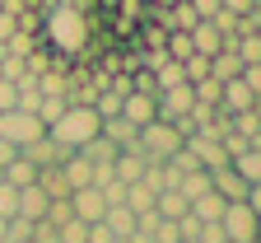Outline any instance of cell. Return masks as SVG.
Wrapping results in <instances>:
<instances>
[{
  "mask_svg": "<svg viewBox=\"0 0 261 243\" xmlns=\"http://www.w3.org/2000/svg\"><path fill=\"white\" fill-rule=\"evenodd\" d=\"M103 225L112 229V238H130V234H136V215H130V206H126V201H121V206H108Z\"/></svg>",
  "mask_w": 261,
  "mask_h": 243,
  "instance_id": "9a60e30c",
  "label": "cell"
},
{
  "mask_svg": "<svg viewBox=\"0 0 261 243\" xmlns=\"http://www.w3.org/2000/svg\"><path fill=\"white\" fill-rule=\"evenodd\" d=\"M252 243H256V238H252Z\"/></svg>",
  "mask_w": 261,
  "mask_h": 243,
  "instance_id": "e575fe53",
  "label": "cell"
},
{
  "mask_svg": "<svg viewBox=\"0 0 261 243\" xmlns=\"http://www.w3.org/2000/svg\"><path fill=\"white\" fill-rule=\"evenodd\" d=\"M47 206H51V196L33 183V187H19V211H14V215H19V220H42Z\"/></svg>",
  "mask_w": 261,
  "mask_h": 243,
  "instance_id": "7c38bea8",
  "label": "cell"
},
{
  "mask_svg": "<svg viewBox=\"0 0 261 243\" xmlns=\"http://www.w3.org/2000/svg\"><path fill=\"white\" fill-rule=\"evenodd\" d=\"M224 206H228L224 196H215V192H205V196H196V201H191V215H196V220H201V225H215V220L224 215Z\"/></svg>",
  "mask_w": 261,
  "mask_h": 243,
  "instance_id": "e0dca14e",
  "label": "cell"
},
{
  "mask_svg": "<svg viewBox=\"0 0 261 243\" xmlns=\"http://www.w3.org/2000/svg\"><path fill=\"white\" fill-rule=\"evenodd\" d=\"M80 154H84V159H89V164H112V159H117V154H121V150H117V145H112V141H103V136H93V141H89V145H84V150H80Z\"/></svg>",
  "mask_w": 261,
  "mask_h": 243,
  "instance_id": "d6986e66",
  "label": "cell"
},
{
  "mask_svg": "<svg viewBox=\"0 0 261 243\" xmlns=\"http://www.w3.org/2000/svg\"><path fill=\"white\" fill-rule=\"evenodd\" d=\"M196 243H228V238H224V229H219V220H215V225H201Z\"/></svg>",
  "mask_w": 261,
  "mask_h": 243,
  "instance_id": "484cf974",
  "label": "cell"
},
{
  "mask_svg": "<svg viewBox=\"0 0 261 243\" xmlns=\"http://www.w3.org/2000/svg\"><path fill=\"white\" fill-rule=\"evenodd\" d=\"M56 243H89V225L84 220H65L56 229Z\"/></svg>",
  "mask_w": 261,
  "mask_h": 243,
  "instance_id": "ffe728a7",
  "label": "cell"
},
{
  "mask_svg": "<svg viewBox=\"0 0 261 243\" xmlns=\"http://www.w3.org/2000/svg\"><path fill=\"white\" fill-rule=\"evenodd\" d=\"M47 126L38 113H23V108H10V113H0V141H5L10 150H23L33 141H42Z\"/></svg>",
  "mask_w": 261,
  "mask_h": 243,
  "instance_id": "7a4b0ae2",
  "label": "cell"
},
{
  "mask_svg": "<svg viewBox=\"0 0 261 243\" xmlns=\"http://www.w3.org/2000/svg\"><path fill=\"white\" fill-rule=\"evenodd\" d=\"M89 243H112V229L98 220V225H89Z\"/></svg>",
  "mask_w": 261,
  "mask_h": 243,
  "instance_id": "83f0119b",
  "label": "cell"
},
{
  "mask_svg": "<svg viewBox=\"0 0 261 243\" xmlns=\"http://www.w3.org/2000/svg\"><path fill=\"white\" fill-rule=\"evenodd\" d=\"M0 5H5V0H0Z\"/></svg>",
  "mask_w": 261,
  "mask_h": 243,
  "instance_id": "836d02e7",
  "label": "cell"
},
{
  "mask_svg": "<svg viewBox=\"0 0 261 243\" xmlns=\"http://www.w3.org/2000/svg\"><path fill=\"white\" fill-rule=\"evenodd\" d=\"M238 75H243L238 52H228V47H224V52H215V56H210V80H219V84H224V80H238Z\"/></svg>",
  "mask_w": 261,
  "mask_h": 243,
  "instance_id": "5bb4252c",
  "label": "cell"
},
{
  "mask_svg": "<svg viewBox=\"0 0 261 243\" xmlns=\"http://www.w3.org/2000/svg\"><path fill=\"white\" fill-rule=\"evenodd\" d=\"M19 154H23V159H28L33 168H56V164H61L65 154H70V150H61V145L51 141V136H42V141H33V145H23Z\"/></svg>",
  "mask_w": 261,
  "mask_h": 243,
  "instance_id": "9c48e42d",
  "label": "cell"
},
{
  "mask_svg": "<svg viewBox=\"0 0 261 243\" xmlns=\"http://www.w3.org/2000/svg\"><path fill=\"white\" fill-rule=\"evenodd\" d=\"M210 192H215V196H224V201H252V206L261 201V187H252V183H243V178H238V173H233V168H228V164L210 173Z\"/></svg>",
  "mask_w": 261,
  "mask_h": 243,
  "instance_id": "277c9868",
  "label": "cell"
},
{
  "mask_svg": "<svg viewBox=\"0 0 261 243\" xmlns=\"http://www.w3.org/2000/svg\"><path fill=\"white\" fill-rule=\"evenodd\" d=\"M177 192H182V196H187V206H191L196 196H205V192H210V173H205V168H191V173H182Z\"/></svg>",
  "mask_w": 261,
  "mask_h": 243,
  "instance_id": "ac0fdd59",
  "label": "cell"
},
{
  "mask_svg": "<svg viewBox=\"0 0 261 243\" xmlns=\"http://www.w3.org/2000/svg\"><path fill=\"white\" fill-rule=\"evenodd\" d=\"M98 136H103V141H112L117 150H136V136H140V126H130V122H126V117L117 113V117H103Z\"/></svg>",
  "mask_w": 261,
  "mask_h": 243,
  "instance_id": "8fae6325",
  "label": "cell"
},
{
  "mask_svg": "<svg viewBox=\"0 0 261 243\" xmlns=\"http://www.w3.org/2000/svg\"><path fill=\"white\" fill-rule=\"evenodd\" d=\"M33 243H56V225H47V220H33V234H28Z\"/></svg>",
  "mask_w": 261,
  "mask_h": 243,
  "instance_id": "cb8c5ba5",
  "label": "cell"
},
{
  "mask_svg": "<svg viewBox=\"0 0 261 243\" xmlns=\"http://www.w3.org/2000/svg\"><path fill=\"white\" fill-rule=\"evenodd\" d=\"M121 117H126L130 126H145V122H154V117H159V103H154V94H136V89H130V94L121 98Z\"/></svg>",
  "mask_w": 261,
  "mask_h": 243,
  "instance_id": "ba28073f",
  "label": "cell"
},
{
  "mask_svg": "<svg viewBox=\"0 0 261 243\" xmlns=\"http://www.w3.org/2000/svg\"><path fill=\"white\" fill-rule=\"evenodd\" d=\"M14 154H19V150H10V145H5V141H0V168H5V164H10V159H14Z\"/></svg>",
  "mask_w": 261,
  "mask_h": 243,
  "instance_id": "f1b7e54d",
  "label": "cell"
},
{
  "mask_svg": "<svg viewBox=\"0 0 261 243\" xmlns=\"http://www.w3.org/2000/svg\"><path fill=\"white\" fill-rule=\"evenodd\" d=\"M187 5L196 10V19H210V14L219 10V0H187Z\"/></svg>",
  "mask_w": 261,
  "mask_h": 243,
  "instance_id": "4316f807",
  "label": "cell"
},
{
  "mask_svg": "<svg viewBox=\"0 0 261 243\" xmlns=\"http://www.w3.org/2000/svg\"><path fill=\"white\" fill-rule=\"evenodd\" d=\"M228 168H233L243 183L256 187V183H261V150H256V145H252V150H238L233 159H228Z\"/></svg>",
  "mask_w": 261,
  "mask_h": 243,
  "instance_id": "4fadbf2b",
  "label": "cell"
},
{
  "mask_svg": "<svg viewBox=\"0 0 261 243\" xmlns=\"http://www.w3.org/2000/svg\"><path fill=\"white\" fill-rule=\"evenodd\" d=\"M0 56H5V47H0Z\"/></svg>",
  "mask_w": 261,
  "mask_h": 243,
  "instance_id": "d6a6232c",
  "label": "cell"
},
{
  "mask_svg": "<svg viewBox=\"0 0 261 243\" xmlns=\"http://www.w3.org/2000/svg\"><path fill=\"white\" fill-rule=\"evenodd\" d=\"M112 243H130V238H112Z\"/></svg>",
  "mask_w": 261,
  "mask_h": 243,
  "instance_id": "4dcf8cb0",
  "label": "cell"
},
{
  "mask_svg": "<svg viewBox=\"0 0 261 243\" xmlns=\"http://www.w3.org/2000/svg\"><path fill=\"white\" fill-rule=\"evenodd\" d=\"M5 234H10V220H0V243H5Z\"/></svg>",
  "mask_w": 261,
  "mask_h": 243,
  "instance_id": "f546056e",
  "label": "cell"
},
{
  "mask_svg": "<svg viewBox=\"0 0 261 243\" xmlns=\"http://www.w3.org/2000/svg\"><path fill=\"white\" fill-rule=\"evenodd\" d=\"M219 229L228 243H252L256 238V206L252 201H228L224 215H219Z\"/></svg>",
  "mask_w": 261,
  "mask_h": 243,
  "instance_id": "3957f363",
  "label": "cell"
},
{
  "mask_svg": "<svg viewBox=\"0 0 261 243\" xmlns=\"http://www.w3.org/2000/svg\"><path fill=\"white\" fill-rule=\"evenodd\" d=\"M191 154H196V164H201L205 173H215V168H224L228 164V150L215 141V136H205V131H196V136H187V141H182Z\"/></svg>",
  "mask_w": 261,
  "mask_h": 243,
  "instance_id": "8992f818",
  "label": "cell"
},
{
  "mask_svg": "<svg viewBox=\"0 0 261 243\" xmlns=\"http://www.w3.org/2000/svg\"><path fill=\"white\" fill-rule=\"evenodd\" d=\"M182 243H196V238H182Z\"/></svg>",
  "mask_w": 261,
  "mask_h": 243,
  "instance_id": "1f68e13d",
  "label": "cell"
},
{
  "mask_svg": "<svg viewBox=\"0 0 261 243\" xmlns=\"http://www.w3.org/2000/svg\"><path fill=\"white\" fill-rule=\"evenodd\" d=\"M14 211H19V187L0 183V220H14Z\"/></svg>",
  "mask_w": 261,
  "mask_h": 243,
  "instance_id": "44dd1931",
  "label": "cell"
},
{
  "mask_svg": "<svg viewBox=\"0 0 261 243\" xmlns=\"http://www.w3.org/2000/svg\"><path fill=\"white\" fill-rule=\"evenodd\" d=\"M219 10H228V14H252L261 5H256V0H219Z\"/></svg>",
  "mask_w": 261,
  "mask_h": 243,
  "instance_id": "d4e9b609",
  "label": "cell"
},
{
  "mask_svg": "<svg viewBox=\"0 0 261 243\" xmlns=\"http://www.w3.org/2000/svg\"><path fill=\"white\" fill-rule=\"evenodd\" d=\"M187 38H191V52H196V56L224 52V38H219V28H215L210 19H196V28H187Z\"/></svg>",
  "mask_w": 261,
  "mask_h": 243,
  "instance_id": "30bf717a",
  "label": "cell"
},
{
  "mask_svg": "<svg viewBox=\"0 0 261 243\" xmlns=\"http://www.w3.org/2000/svg\"><path fill=\"white\" fill-rule=\"evenodd\" d=\"M256 89L238 75V80H224L219 84V113H228V117H233V113H247V108H256Z\"/></svg>",
  "mask_w": 261,
  "mask_h": 243,
  "instance_id": "5b68a950",
  "label": "cell"
},
{
  "mask_svg": "<svg viewBox=\"0 0 261 243\" xmlns=\"http://www.w3.org/2000/svg\"><path fill=\"white\" fill-rule=\"evenodd\" d=\"M98 126H103V117L93 113V103H65V113L47 126V136L61 145V150H84L93 136H98Z\"/></svg>",
  "mask_w": 261,
  "mask_h": 243,
  "instance_id": "6da1fadb",
  "label": "cell"
},
{
  "mask_svg": "<svg viewBox=\"0 0 261 243\" xmlns=\"http://www.w3.org/2000/svg\"><path fill=\"white\" fill-rule=\"evenodd\" d=\"M70 215L84 220V225H98V220L108 215L103 192H98V187H75V192H70Z\"/></svg>",
  "mask_w": 261,
  "mask_h": 243,
  "instance_id": "52a82bcc",
  "label": "cell"
},
{
  "mask_svg": "<svg viewBox=\"0 0 261 243\" xmlns=\"http://www.w3.org/2000/svg\"><path fill=\"white\" fill-rule=\"evenodd\" d=\"M14 33H19V14L14 10H0V47H5Z\"/></svg>",
  "mask_w": 261,
  "mask_h": 243,
  "instance_id": "7402d4cb",
  "label": "cell"
},
{
  "mask_svg": "<svg viewBox=\"0 0 261 243\" xmlns=\"http://www.w3.org/2000/svg\"><path fill=\"white\" fill-rule=\"evenodd\" d=\"M14 103H19V84L14 80H0V113H10Z\"/></svg>",
  "mask_w": 261,
  "mask_h": 243,
  "instance_id": "603a6c76",
  "label": "cell"
},
{
  "mask_svg": "<svg viewBox=\"0 0 261 243\" xmlns=\"http://www.w3.org/2000/svg\"><path fill=\"white\" fill-rule=\"evenodd\" d=\"M0 173H5V183H10V187H33V183H38V168H33L23 154H14Z\"/></svg>",
  "mask_w": 261,
  "mask_h": 243,
  "instance_id": "2e32d148",
  "label": "cell"
}]
</instances>
